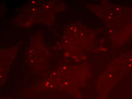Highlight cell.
<instances>
[{
	"mask_svg": "<svg viewBox=\"0 0 132 99\" xmlns=\"http://www.w3.org/2000/svg\"><path fill=\"white\" fill-rule=\"evenodd\" d=\"M32 3H35V2L34 1H32Z\"/></svg>",
	"mask_w": 132,
	"mask_h": 99,
	"instance_id": "cell-1",
	"label": "cell"
},
{
	"mask_svg": "<svg viewBox=\"0 0 132 99\" xmlns=\"http://www.w3.org/2000/svg\"><path fill=\"white\" fill-rule=\"evenodd\" d=\"M46 7H47V8H48V7H48V6H47Z\"/></svg>",
	"mask_w": 132,
	"mask_h": 99,
	"instance_id": "cell-2",
	"label": "cell"
}]
</instances>
